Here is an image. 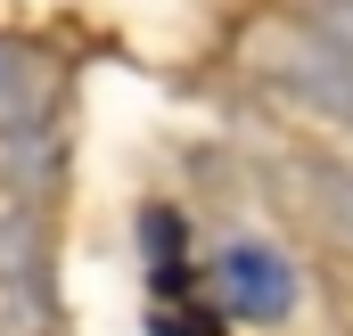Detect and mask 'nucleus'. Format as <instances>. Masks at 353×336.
Listing matches in <instances>:
<instances>
[{"mask_svg": "<svg viewBox=\"0 0 353 336\" xmlns=\"http://www.w3.org/2000/svg\"><path fill=\"white\" fill-rule=\"evenodd\" d=\"M296 295H304V279H296V262L263 238H230V246L214 254V304L230 312V320H247V328H279L288 312H296Z\"/></svg>", "mask_w": 353, "mask_h": 336, "instance_id": "obj_1", "label": "nucleus"}]
</instances>
